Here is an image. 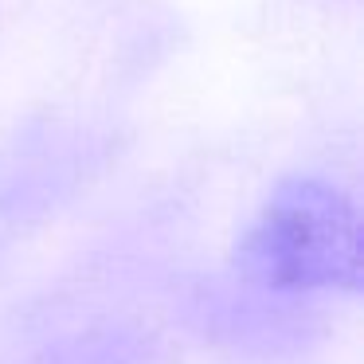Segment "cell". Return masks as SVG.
I'll return each instance as SVG.
<instances>
[{"label":"cell","mask_w":364,"mask_h":364,"mask_svg":"<svg viewBox=\"0 0 364 364\" xmlns=\"http://www.w3.org/2000/svg\"><path fill=\"white\" fill-rule=\"evenodd\" d=\"M239 259L259 282L282 290L356 286V212L329 184L294 181L267 200Z\"/></svg>","instance_id":"1"}]
</instances>
